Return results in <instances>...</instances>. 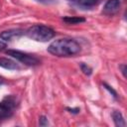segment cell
I'll return each mask as SVG.
<instances>
[{"mask_svg":"<svg viewBox=\"0 0 127 127\" xmlns=\"http://www.w3.org/2000/svg\"><path fill=\"white\" fill-rule=\"evenodd\" d=\"M81 51L80 45L73 39L62 38L54 41L48 47V52L56 57L68 58L77 55Z\"/></svg>","mask_w":127,"mask_h":127,"instance_id":"6da1fadb","label":"cell"},{"mask_svg":"<svg viewBox=\"0 0 127 127\" xmlns=\"http://www.w3.org/2000/svg\"><path fill=\"white\" fill-rule=\"evenodd\" d=\"M26 35L37 42H48L55 37L56 32L51 27L45 25H34L26 31Z\"/></svg>","mask_w":127,"mask_h":127,"instance_id":"7a4b0ae2","label":"cell"},{"mask_svg":"<svg viewBox=\"0 0 127 127\" xmlns=\"http://www.w3.org/2000/svg\"><path fill=\"white\" fill-rule=\"evenodd\" d=\"M6 54L29 66H35L41 63V61L38 57H36L35 55L25 53V52H21V51H17V50H8L6 52Z\"/></svg>","mask_w":127,"mask_h":127,"instance_id":"3957f363","label":"cell"},{"mask_svg":"<svg viewBox=\"0 0 127 127\" xmlns=\"http://www.w3.org/2000/svg\"><path fill=\"white\" fill-rule=\"evenodd\" d=\"M17 106V99L13 95L6 96L0 102V119H6L12 116L13 110Z\"/></svg>","mask_w":127,"mask_h":127,"instance_id":"277c9868","label":"cell"},{"mask_svg":"<svg viewBox=\"0 0 127 127\" xmlns=\"http://www.w3.org/2000/svg\"><path fill=\"white\" fill-rule=\"evenodd\" d=\"M24 30L22 29H11L7 31H3L0 34V38L5 41H11L13 38H18L22 35H24Z\"/></svg>","mask_w":127,"mask_h":127,"instance_id":"5b68a950","label":"cell"},{"mask_svg":"<svg viewBox=\"0 0 127 127\" xmlns=\"http://www.w3.org/2000/svg\"><path fill=\"white\" fill-rule=\"evenodd\" d=\"M120 8V0H107L104 7L103 12L107 14H113Z\"/></svg>","mask_w":127,"mask_h":127,"instance_id":"8992f818","label":"cell"},{"mask_svg":"<svg viewBox=\"0 0 127 127\" xmlns=\"http://www.w3.org/2000/svg\"><path fill=\"white\" fill-rule=\"evenodd\" d=\"M0 66L6 69H19L20 65L15 61L8 58H0Z\"/></svg>","mask_w":127,"mask_h":127,"instance_id":"52a82bcc","label":"cell"},{"mask_svg":"<svg viewBox=\"0 0 127 127\" xmlns=\"http://www.w3.org/2000/svg\"><path fill=\"white\" fill-rule=\"evenodd\" d=\"M67 1L80 7V8H84V9L91 8V7L95 6L98 2V0H67Z\"/></svg>","mask_w":127,"mask_h":127,"instance_id":"ba28073f","label":"cell"},{"mask_svg":"<svg viewBox=\"0 0 127 127\" xmlns=\"http://www.w3.org/2000/svg\"><path fill=\"white\" fill-rule=\"evenodd\" d=\"M112 118H113L114 124L116 126H118V127H125L126 126V122H125L124 117L121 114V112H119L117 110H114L112 112Z\"/></svg>","mask_w":127,"mask_h":127,"instance_id":"9c48e42d","label":"cell"},{"mask_svg":"<svg viewBox=\"0 0 127 127\" xmlns=\"http://www.w3.org/2000/svg\"><path fill=\"white\" fill-rule=\"evenodd\" d=\"M63 20L66 24H79L85 21V19L81 17H64L63 18Z\"/></svg>","mask_w":127,"mask_h":127,"instance_id":"30bf717a","label":"cell"},{"mask_svg":"<svg viewBox=\"0 0 127 127\" xmlns=\"http://www.w3.org/2000/svg\"><path fill=\"white\" fill-rule=\"evenodd\" d=\"M80 68L83 71V73L86 74V75H90L92 73V68L90 66H88L87 64H85L84 63H81L80 64Z\"/></svg>","mask_w":127,"mask_h":127,"instance_id":"8fae6325","label":"cell"},{"mask_svg":"<svg viewBox=\"0 0 127 127\" xmlns=\"http://www.w3.org/2000/svg\"><path fill=\"white\" fill-rule=\"evenodd\" d=\"M103 86H104V87H105V88H106V89H107V90L112 94V96H113L114 98H117V92H116L112 87H110V86H109V85H107L106 83H103Z\"/></svg>","mask_w":127,"mask_h":127,"instance_id":"7c38bea8","label":"cell"},{"mask_svg":"<svg viewBox=\"0 0 127 127\" xmlns=\"http://www.w3.org/2000/svg\"><path fill=\"white\" fill-rule=\"evenodd\" d=\"M39 125L40 126H47V125H49V121H48V119H47L46 116H41L40 117Z\"/></svg>","mask_w":127,"mask_h":127,"instance_id":"4fadbf2b","label":"cell"},{"mask_svg":"<svg viewBox=\"0 0 127 127\" xmlns=\"http://www.w3.org/2000/svg\"><path fill=\"white\" fill-rule=\"evenodd\" d=\"M66 110H67L68 112H70V113H74V114H76V113H78V112L80 111V109H79L78 107H75V108H69V107H66Z\"/></svg>","mask_w":127,"mask_h":127,"instance_id":"5bb4252c","label":"cell"},{"mask_svg":"<svg viewBox=\"0 0 127 127\" xmlns=\"http://www.w3.org/2000/svg\"><path fill=\"white\" fill-rule=\"evenodd\" d=\"M6 47H7V45H6L4 42L0 41V52H1V51H3V50L6 48Z\"/></svg>","mask_w":127,"mask_h":127,"instance_id":"9a60e30c","label":"cell"},{"mask_svg":"<svg viewBox=\"0 0 127 127\" xmlns=\"http://www.w3.org/2000/svg\"><path fill=\"white\" fill-rule=\"evenodd\" d=\"M120 68H121V72H122V74L125 76V71H126V65L125 64H122V65H120Z\"/></svg>","mask_w":127,"mask_h":127,"instance_id":"2e32d148","label":"cell"},{"mask_svg":"<svg viewBox=\"0 0 127 127\" xmlns=\"http://www.w3.org/2000/svg\"><path fill=\"white\" fill-rule=\"evenodd\" d=\"M3 82H4V78H3V77L0 75V84H2Z\"/></svg>","mask_w":127,"mask_h":127,"instance_id":"e0dca14e","label":"cell"}]
</instances>
